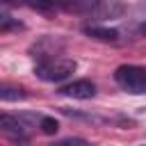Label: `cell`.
Instances as JSON below:
<instances>
[{
    "instance_id": "obj_1",
    "label": "cell",
    "mask_w": 146,
    "mask_h": 146,
    "mask_svg": "<svg viewBox=\"0 0 146 146\" xmlns=\"http://www.w3.org/2000/svg\"><path fill=\"white\" fill-rule=\"evenodd\" d=\"M75 71V62L66 57H50L34 66V75L43 82H62Z\"/></svg>"
},
{
    "instance_id": "obj_2",
    "label": "cell",
    "mask_w": 146,
    "mask_h": 146,
    "mask_svg": "<svg viewBox=\"0 0 146 146\" xmlns=\"http://www.w3.org/2000/svg\"><path fill=\"white\" fill-rule=\"evenodd\" d=\"M114 82L128 94H146V68L137 64H123L114 71Z\"/></svg>"
},
{
    "instance_id": "obj_3",
    "label": "cell",
    "mask_w": 146,
    "mask_h": 146,
    "mask_svg": "<svg viewBox=\"0 0 146 146\" xmlns=\"http://www.w3.org/2000/svg\"><path fill=\"white\" fill-rule=\"evenodd\" d=\"M62 96L66 98H73V100H89L96 96V84L91 80H75V82H68L59 89Z\"/></svg>"
},
{
    "instance_id": "obj_4",
    "label": "cell",
    "mask_w": 146,
    "mask_h": 146,
    "mask_svg": "<svg viewBox=\"0 0 146 146\" xmlns=\"http://www.w3.org/2000/svg\"><path fill=\"white\" fill-rule=\"evenodd\" d=\"M62 46H64L62 41H57V39H52V36H43V39H39V41L32 46V50H30V52L43 62V59L57 57V50H59Z\"/></svg>"
},
{
    "instance_id": "obj_5",
    "label": "cell",
    "mask_w": 146,
    "mask_h": 146,
    "mask_svg": "<svg viewBox=\"0 0 146 146\" xmlns=\"http://www.w3.org/2000/svg\"><path fill=\"white\" fill-rule=\"evenodd\" d=\"M121 14H123V5L119 0H100V5L91 11V16L100 18V21H105V18H119Z\"/></svg>"
},
{
    "instance_id": "obj_6",
    "label": "cell",
    "mask_w": 146,
    "mask_h": 146,
    "mask_svg": "<svg viewBox=\"0 0 146 146\" xmlns=\"http://www.w3.org/2000/svg\"><path fill=\"white\" fill-rule=\"evenodd\" d=\"M100 5V0H59V7L71 14H84L91 16V11Z\"/></svg>"
},
{
    "instance_id": "obj_7",
    "label": "cell",
    "mask_w": 146,
    "mask_h": 146,
    "mask_svg": "<svg viewBox=\"0 0 146 146\" xmlns=\"http://www.w3.org/2000/svg\"><path fill=\"white\" fill-rule=\"evenodd\" d=\"M0 128L7 137H14V139H25V125L18 121V116H11V114H2L0 116Z\"/></svg>"
},
{
    "instance_id": "obj_8",
    "label": "cell",
    "mask_w": 146,
    "mask_h": 146,
    "mask_svg": "<svg viewBox=\"0 0 146 146\" xmlns=\"http://www.w3.org/2000/svg\"><path fill=\"white\" fill-rule=\"evenodd\" d=\"M84 34L96 41H119V30L105 25H84Z\"/></svg>"
},
{
    "instance_id": "obj_9",
    "label": "cell",
    "mask_w": 146,
    "mask_h": 146,
    "mask_svg": "<svg viewBox=\"0 0 146 146\" xmlns=\"http://www.w3.org/2000/svg\"><path fill=\"white\" fill-rule=\"evenodd\" d=\"M0 98H2L5 103H11V100H25V98H27V94H25V89H23V87L5 84V87L0 89Z\"/></svg>"
},
{
    "instance_id": "obj_10",
    "label": "cell",
    "mask_w": 146,
    "mask_h": 146,
    "mask_svg": "<svg viewBox=\"0 0 146 146\" xmlns=\"http://www.w3.org/2000/svg\"><path fill=\"white\" fill-rule=\"evenodd\" d=\"M25 7L36 9V11H52L59 7V0H21Z\"/></svg>"
},
{
    "instance_id": "obj_11",
    "label": "cell",
    "mask_w": 146,
    "mask_h": 146,
    "mask_svg": "<svg viewBox=\"0 0 146 146\" xmlns=\"http://www.w3.org/2000/svg\"><path fill=\"white\" fill-rule=\"evenodd\" d=\"M39 125H41V132H43V135H55V132L59 130V123H57V119H52V116H41Z\"/></svg>"
},
{
    "instance_id": "obj_12",
    "label": "cell",
    "mask_w": 146,
    "mask_h": 146,
    "mask_svg": "<svg viewBox=\"0 0 146 146\" xmlns=\"http://www.w3.org/2000/svg\"><path fill=\"white\" fill-rule=\"evenodd\" d=\"M59 146H89L84 139H66V141H62Z\"/></svg>"
},
{
    "instance_id": "obj_13",
    "label": "cell",
    "mask_w": 146,
    "mask_h": 146,
    "mask_svg": "<svg viewBox=\"0 0 146 146\" xmlns=\"http://www.w3.org/2000/svg\"><path fill=\"white\" fill-rule=\"evenodd\" d=\"M137 32H139V34H141V36H146V21H144V23H141V25H139V27H137Z\"/></svg>"
},
{
    "instance_id": "obj_14",
    "label": "cell",
    "mask_w": 146,
    "mask_h": 146,
    "mask_svg": "<svg viewBox=\"0 0 146 146\" xmlns=\"http://www.w3.org/2000/svg\"><path fill=\"white\" fill-rule=\"evenodd\" d=\"M141 146H146V144H141Z\"/></svg>"
}]
</instances>
